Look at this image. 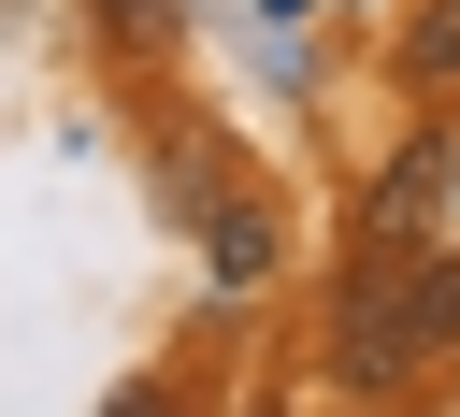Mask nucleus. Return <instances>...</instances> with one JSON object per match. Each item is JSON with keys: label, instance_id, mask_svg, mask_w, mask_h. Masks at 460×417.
<instances>
[{"label": "nucleus", "instance_id": "nucleus-1", "mask_svg": "<svg viewBox=\"0 0 460 417\" xmlns=\"http://www.w3.org/2000/svg\"><path fill=\"white\" fill-rule=\"evenodd\" d=\"M446 187H460V144H446V129H417V144L374 173V201H359V259H417V244H431V216H446Z\"/></svg>", "mask_w": 460, "mask_h": 417}, {"label": "nucleus", "instance_id": "nucleus-2", "mask_svg": "<svg viewBox=\"0 0 460 417\" xmlns=\"http://www.w3.org/2000/svg\"><path fill=\"white\" fill-rule=\"evenodd\" d=\"M402 86H460V0H417V29H402Z\"/></svg>", "mask_w": 460, "mask_h": 417}, {"label": "nucleus", "instance_id": "nucleus-3", "mask_svg": "<svg viewBox=\"0 0 460 417\" xmlns=\"http://www.w3.org/2000/svg\"><path fill=\"white\" fill-rule=\"evenodd\" d=\"M201 244H216V273H230V288H259V273H273V230H259V216H201Z\"/></svg>", "mask_w": 460, "mask_h": 417}]
</instances>
